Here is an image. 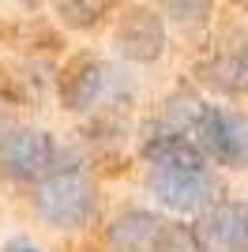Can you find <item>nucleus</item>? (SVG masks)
I'll list each match as a JSON object with an SVG mask.
<instances>
[{"label":"nucleus","instance_id":"7ed1b4c3","mask_svg":"<svg viewBox=\"0 0 248 252\" xmlns=\"http://www.w3.org/2000/svg\"><path fill=\"white\" fill-rule=\"evenodd\" d=\"M199 151L207 155V162L229 169H245L248 166V121L237 113H229L222 105H203L192 128Z\"/></svg>","mask_w":248,"mask_h":252},{"label":"nucleus","instance_id":"1a4fd4ad","mask_svg":"<svg viewBox=\"0 0 248 252\" xmlns=\"http://www.w3.org/2000/svg\"><path fill=\"white\" fill-rule=\"evenodd\" d=\"M203 79L222 94H248V38L203 64Z\"/></svg>","mask_w":248,"mask_h":252},{"label":"nucleus","instance_id":"9b49d317","mask_svg":"<svg viewBox=\"0 0 248 252\" xmlns=\"http://www.w3.org/2000/svg\"><path fill=\"white\" fill-rule=\"evenodd\" d=\"M162 11L181 27H203L211 15V0H158Z\"/></svg>","mask_w":248,"mask_h":252},{"label":"nucleus","instance_id":"f257e3e1","mask_svg":"<svg viewBox=\"0 0 248 252\" xmlns=\"http://www.w3.org/2000/svg\"><path fill=\"white\" fill-rule=\"evenodd\" d=\"M34 207L57 230H79L98 211V192L79 169H49L34 189Z\"/></svg>","mask_w":248,"mask_h":252},{"label":"nucleus","instance_id":"20e7f679","mask_svg":"<svg viewBox=\"0 0 248 252\" xmlns=\"http://www.w3.org/2000/svg\"><path fill=\"white\" fill-rule=\"evenodd\" d=\"M57 169V143L38 128H8L0 136V177L8 181H41Z\"/></svg>","mask_w":248,"mask_h":252},{"label":"nucleus","instance_id":"f8f14e48","mask_svg":"<svg viewBox=\"0 0 248 252\" xmlns=\"http://www.w3.org/2000/svg\"><path fill=\"white\" fill-rule=\"evenodd\" d=\"M8 128H11V125H8V113H4V105H0V136H4Z\"/></svg>","mask_w":248,"mask_h":252},{"label":"nucleus","instance_id":"ddd939ff","mask_svg":"<svg viewBox=\"0 0 248 252\" xmlns=\"http://www.w3.org/2000/svg\"><path fill=\"white\" fill-rule=\"evenodd\" d=\"M233 4H237V8H241V11H248V0H233Z\"/></svg>","mask_w":248,"mask_h":252},{"label":"nucleus","instance_id":"6e6552de","mask_svg":"<svg viewBox=\"0 0 248 252\" xmlns=\"http://www.w3.org/2000/svg\"><path fill=\"white\" fill-rule=\"evenodd\" d=\"M109 79H113V72H109L102 61L79 57V61L68 68V75H64V109H75V113L94 109V105L105 98Z\"/></svg>","mask_w":248,"mask_h":252},{"label":"nucleus","instance_id":"9d476101","mask_svg":"<svg viewBox=\"0 0 248 252\" xmlns=\"http://www.w3.org/2000/svg\"><path fill=\"white\" fill-rule=\"evenodd\" d=\"M109 4H113V0H53L57 15H61L68 27H75V31L94 27V23L109 11Z\"/></svg>","mask_w":248,"mask_h":252},{"label":"nucleus","instance_id":"4468645a","mask_svg":"<svg viewBox=\"0 0 248 252\" xmlns=\"http://www.w3.org/2000/svg\"><path fill=\"white\" fill-rule=\"evenodd\" d=\"M15 252H38V249H15Z\"/></svg>","mask_w":248,"mask_h":252},{"label":"nucleus","instance_id":"39448f33","mask_svg":"<svg viewBox=\"0 0 248 252\" xmlns=\"http://www.w3.org/2000/svg\"><path fill=\"white\" fill-rule=\"evenodd\" d=\"M199 252H248V203L215 200L192 226Z\"/></svg>","mask_w":248,"mask_h":252},{"label":"nucleus","instance_id":"0eeeda50","mask_svg":"<svg viewBox=\"0 0 248 252\" xmlns=\"http://www.w3.org/2000/svg\"><path fill=\"white\" fill-rule=\"evenodd\" d=\"M173 237V222L151 211H124L109 226V252H165Z\"/></svg>","mask_w":248,"mask_h":252},{"label":"nucleus","instance_id":"423d86ee","mask_svg":"<svg viewBox=\"0 0 248 252\" xmlns=\"http://www.w3.org/2000/svg\"><path fill=\"white\" fill-rule=\"evenodd\" d=\"M113 45L121 57L128 61H139V64H151L162 57L165 49V23L155 8H132L117 23L113 31Z\"/></svg>","mask_w":248,"mask_h":252},{"label":"nucleus","instance_id":"f03ea898","mask_svg":"<svg viewBox=\"0 0 248 252\" xmlns=\"http://www.w3.org/2000/svg\"><path fill=\"white\" fill-rule=\"evenodd\" d=\"M147 189L158 196V203L177 215H199L218 200V177L207 162H155Z\"/></svg>","mask_w":248,"mask_h":252}]
</instances>
